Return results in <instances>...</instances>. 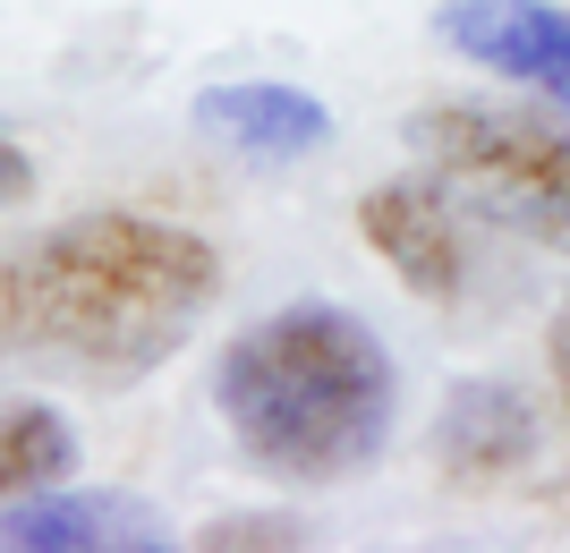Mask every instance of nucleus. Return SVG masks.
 Returning a JSON list of instances; mask_svg holds the SVG:
<instances>
[{"instance_id":"1","label":"nucleus","mask_w":570,"mask_h":553,"mask_svg":"<svg viewBox=\"0 0 570 553\" xmlns=\"http://www.w3.org/2000/svg\"><path fill=\"white\" fill-rule=\"evenodd\" d=\"M222 256L154 214H77L0 265V340L86 375H145L214 307Z\"/></svg>"},{"instance_id":"2","label":"nucleus","mask_w":570,"mask_h":553,"mask_svg":"<svg viewBox=\"0 0 570 553\" xmlns=\"http://www.w3.org/2000/svg\"><path fill=\"white\" fill-rule=\"evenodd\" d=\"M214 401H222V426L238 434V452L264 477L333 485L375 468V452L392 443L401 375H392V349L350 307L298 298V307H273L222 349Z\"/></svg>"},{"instance_id":"3","label":"nucleus","mask_w":570,"mask_h":553,"mask_svg":"<svg viewBox=\"0 0 570 553\" xmlns=\"http://www.w3.org/2000/svg\"><path fill=\"white\" fill-rule=\"evenodd\" d=\"M409 137L426 145L443 188H460L476 214H494L570 256V137L562 128H537L520 111H485V102H434V111H417Z\"/></svg>"},{"instance_id":"4","label":"nucleus","mask_w":570,"mask_h":553,"mask_svg":"<svg viewBox=\"0 0 570 553\" xmlns=\"http://www.w3.org/2000/svg\"><path fill=\"white\" fill-rule=\"evenodd\" d=\"M434 34L476 60V69L511 77V86H537L546 102L570 111V18L553 0H452Z\"/></svg>"},{"instance_id":"5","label":"nucleus","mask_w":570,"mask_h":553,"mask_svg":"<svg viewBox=\"0 0 570 553\" xmlns=\"http://www.w3.org/2000/svg\"><path fill=\"white\" fill-rule=\"evenodd\" d=\"M170 529L137 494H18L0 511V553H163Z\"/></svg>"},{"instance_id":"6","label":"nucleus","mask_w":570,"mask_h":553,"mask_svg":"<svg viewBox=\"0 0 570 553\" xmlns=\"http://www.w3.org/2000/svg\"><path fill=\"white\" fill-rule=\"evenodd\" d=\"M357 230L375 239V256L401 273L409 289H426V298H452L469 282V247H460V214L452 196L434 188V179H392L357 205Z\"/></svg>"},{"instance_id":"7","label":"nucleus","mask_w":570,"mask_h":553,"mask_svg":"<svg viewBox=\"0 0 570 553\" xmlns=\"http://www.w3.org/2000/svg\"><path fill=\"white\" fill-rule=\"evenodd\" d=\"M196 128L230 154H256V162H298V154H324L333 145V111L298 86H273V77H247V86H205L188 111Z\"/></svg>"},{"instance_id":"8","label":"nucleus","mask_w":570,"mask_h":553,"mask_svg":"<svg viewBox=\"0 0 570 553\" xmlns=\"http://www.w3.org/2000/svg\"><path fill=\"white\" fill-rule=\"evenodd\" d=\"M434 443H443V460L460 477H502V468H520L537 452V409L511 384H460Z\"/></svg>"},{"instance_id":"9","label":"nucleus","mask_w":570,"mask_h":553,"mask_svg":"<svg viewBox=\"0 0 570 553\" xmlns=\"http://www.w3.org/2000/svg\"><path fill=\"white\" fill-rule=\"evenodd\" d=\"M77 468V434L60 409L43 401H0V503H18V494H43Z\"/></svg>"},{"instance_id":"10","label":"nucleus","mask_w":570,"mask_h":553,"mask_svg":"<svg viewBox=\"0 0 570 553\" xmlns=\"http://www.w3.org/2000/svg\"><path fill=\"white\" fill-rule=\"evenodd\" d=\"M289 536H298L289 520H222L205 545H289Z\"/></svg>"},{"instance_id":"11","label":"nucleus","mask_w":570,"mask_h":553,"mask_svg":"<svg viewBox=\"0 0 570 553\" xmlns=\"http://www.w3.org/2000/svg\"><path fill=\"white\" fill-rule=\"evenodd\" d=\"M26 179H35V162H26V154H18V137L0 128V205H9V196H26Z\"/></svg>"},{"instance_id":"12","label":"nucleus","mask_w":570,"mask_h":553,"mask_svg":"<svg viewBox=\"0 0 570 553\" xmlns=\"http://www.w3.org/2000/svg\"><path fill=\"white\" fill-rule=\"evenodd\" d=\"M553 358H562V384H570V315H562V340H553Z\"/></svg>"}]
</instances>
